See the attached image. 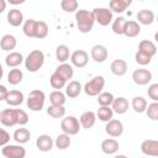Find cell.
Returning <instances> with one entry per match:
<instances>
[{
  "instance_id": "26",
  "label": "cell",
  "mask_w": 158,
  "mask_h": 158,
  "mask_svg": "<svg viewBox=\"0 0 158 158\" xmlns=\"http://www.w3.org/2000/svg\"><path fill=\"white\" fill-rule=\"evenodd\" d=\"M54 73L59 74L63 79H65V80L68 81L69 79L73 78V75H74V69H73V65H72V64H68V63H60V64L56 68Z\"/></svg>"
},
{
  "instance_id": "43",
  "label": "cell",
  "mask_w": 158,
  "mask_h": 158,
  "mask_svg": "<svg viewBox=\"0 0 158 158\" xmlns=\"http://www.w3.org/2000/svg\"><path fill=\"white\" fill-rule=\"evenodd\" d=\"M148 116V118L153 120V121H157L158 120V102L153 101L152 104L147 105V109L144 111Z\"/></svg>"
},
{
  "instance_id": "24",
  "label": "cell",
  "mask_w": 158,
  "mask_h": 158,
  "mask_svg": "<svg viewBox=\"0 0 158 158\" xmlns=\"http://www.w3.org/2000/svg\"><path fill=\"white\" fill-rule=\"evenodd\" d=\"M25 58L20 52H10L5 57V63L10 68H17L21 63H23Z\"/></svg>"
},
{
  "instance_id": "51",
  "label": "cell",
  "mask_w": 158,
  "mask_h": 158,
  "mask_svg": "<svg viewBox=\"0 0 158 158\" xmlns=\"http://www.w3.org/2000/svg\"><path fill=\"white\" fill-rule=\"evenodd\" d=\"M114 158H128V157H126L125 154H117V156H115Z\"/></svg>"
},
{
  "instance_id": "11",
  "label": "cell",
  "mask_w": 158,
  "mask_h": 158,
  "mask_svg": "<svg viewBox=\"0 0 158 158\" xmlns=\"http://www.w3.org/2000/svg\"><path fill=\"white\" fill-rule=\"evenodd\" d=\"M0 122L6 127H12L17 125L16 109H5L0 114Z\"/></svg>"
},
{
  "instance_id": "41",
  "label": "cell",
  "mask_w": 158,
  "mask_h": 158,
  "mask_svg": "<svg viewBox=\"0 0 158 158\" xmlns=\"http://www.w3.org/2000/svg\"><path fill=\"white\" fill-rule=\"evenodd\" d=\"M47 114L53 118H62L65 115V109H64V106H52V105H49L48 109H47Z\"/></svg>"
},
{
  "instance_id": "36",
  "label": "cell",
  "mask_w": 158,
  "mask_h": 158,
  "mask_svg": "<svg viewBox=\"0 0 158 158\" xmlns=\"http://www.w3.org/2000/svg\"><path fill=\"white\" fill-rule=\"evenodd\" d=\"M127 20L123 17V16H118L116 19L112 20V25H111V28L114 31V33L116 35H123V30H125V25H126Z\"/></svg>"
},
{
  "instance_id": "27",
  "label": "cell",
  "mask_w": 158,
  "mask_h": 158,
  "mask_svg": "<svg viewBox=\"0 0 158 158\" xmlns=\"http://www.w3.org/2000/svg\"><path fill=\"white\" fill-rule=\"evenodd\" d=\"M131 4H132L131 0H111V1L109 2V9H110L112 12L122 14Z\"/></svg>"
},
{
  "instance_id": "4",
  "label": "cell",
  "mask_w": 158,
  "mask_h": 158,
  "mask_svg": "<svg viewBox=\"0 0 158 158\" xmlns=\"http://www.w3.org/2000/svg\"><path fill=\"white\" fill-rule=\"evenodd\" d=\"M44 101H46L44 93L40 89H35V90L30 91V94H28L27 107L31 111H41L44 106Z\"/></svg>"
},
{
  "instance_id": "49",
  "label": "cell",
  "mask_w": 158,
  "mask_h": 158,
  "mask_svg": "<svg viewBox=\"0 0 158 158\" xmlns=\"http://www.w3.org/2000/svg\"><path fill=\"white\" fill-rule=\"evenodd\" d=\"M5 9H6V1L5 0H0V14L4 12Z\"/></svg>"
},
{
  "instance_id": "15",
  "label": "cell",
  "mask_w": 158,
  "mask_h": 158,
  "mask_svg": "<svg viewBox=\"0 0 158 158\" xmlns=\"http://www.w3.org/2000/svg\"><path fill=\"white\" fill-rule=\"evenodd\" d=\"M128 101L126 98L123 96H120V98H115L112 104H111V110L115 112V114H118V115H122L125 114L127 110H128Z\"/></svg>"
},
{
  "instance_id": "12",
  "label": "cell",
  "mask_w": 158,
  "mask_h": 158,
  "mask_svg": "<svg viewBox=\"0 0 158 158\" xmlns=\"http://www.w3.org/2000/svg\"><path fill=\"white\" fill-rule=\"evenodd\" d=\"M90 56L94 59V62L102 63V62H105L107 59L109 52H107V48L105 46H102V44H95V46H93V48L90 51Z\"/></svg>"
},
{
  "instance_id": "16",
  "label": "cell",
  "mask_w": 158,
  "mask_h": 158,
  "mask_svg": "<svg viewBox=\"0 0 158 158\" xmlns=\"http://www.w3.org/2000/svg\"><path fill=\"white\" fill-rule=\"evenodd\" d=\"M110 70L116 77H123L127 73V63L123 59H115L110 65Z\"/></svg>"
},
{
  "instance_id": "38",
  "label": "cell",
  "mask_w": 158,
  "mask_h": 158,
  "mask_svg": "<svg viewBox=\"0 0 158 158\" xmlns=\"http://www.w3.org/2000/svg\"><path fill=\"white\" fill-rule=\"evenodd\" d=\"M48 25L44 22V21H37V25H36V33H35V38H38V40H42V38H46L48 36Z\"/></svg>"
},
{
  "instance_id": "32",
  "label": "cell",
  "mask_w": 158,
  "mask_h": 158,
  "mask_svg": "<svg viewBox=\"0 0 158 158\" xmlns=\"http://www.w3.org/2000/svg\"><path fill=\"white\" fill-rule=\"evenodd\" d=\"M22 79H23V73H22L21 69H19V68L10 69V72L7 74V81H9V84L17 85V84H20L22 81Z\"/></svg>"
},
{
  "instance_id": "52",
  "label": "cell",
  "mask_w": 158,
  "mask_h": 158,
  "mask_svg": "<svg viewBox=\"0 0 158 158\" xmlns=\"http://www.w3.org/2000/svg\"><path fill=\"white\" fill-rule=\"evenodd\" d=\"M143 158H148V157H143Z\"/></svg>"
},
{
  "instance_id": "48",
  "label": "cell",
  "mask_w": 158,
  "mask_h": 158,
  "mask_svg": "<svg viewBox=\"0 0 158 158\" xmlns=\"http://www.w3.org/2000/svg\"><path fill=\"white\" fill-rule=\"evenodd\" d=\"M7 93H9V90L6 89V86L5 85H0V101H2V100L6 99Z\"/></svg>"
},
{
  "instance_id": "33",
  "label": "cell",
  "mask_w": 158,
  "mask_h": 158,
  "mask_svg": "<svg viewBox=\"0 0 158 158\" xmlns=\"http://www.w3.org/2000/svg\"><path fill=\"white\" fill-rule=\"evenodd\" d=\"M147 105H148L147 100L144 98H142V96H135L132 99V102H131V106H132L133 111L137 112V114L144 112L146 109H147Z\"/></svg>"
},
{
  "instance_id": "23",
  "label": "cell",
  "mask_w": 158,
  "mask_h": 158,
  "mask_svg": "<svg viewBox=\"0 0 158 158\" xmlns=\"http://www.w3.org/2000/svg\"><path fill=\"white\" fill-rule=\"evenodd\" d=\"M120 148V144L116 139L114 138H106L101 142V151L105 153V154H115Z\"/></svg>"
},
{
  "instance_id": "53",
  "label": "cell",
  "mask_w": 158,
  "mask_h": 158,
  "mask_svg": "<svg viewBox=\"0 0 158 158\" xmlns=\"http://www.w3.org/2000/svg\"><path fill=\"white\" fill-rule=\"evenodd\" d=\"M0 114H1V111H0Z\"/></svg>"
},
{
  "instance_id": "29",
  "label": "cell",
  "mask_w": 158,
  "mask_h": 158,
  "mask_svg": "<svg viewBox=\"0 0 158 158\" xmlns=\"http://www.w3.org/2000/svg\"><path fill=\"white\" fill-rule=\"evenodd\" d=\"M12 138H14L19 144H23V143H27V142L30 141L31 133H30V131H28L27 128L21 127V128L15 130V132H14V135H12Z\"/></svg>"
},
{
  "instance_id": "2",
  "label": "cell",
  "mask_w": 158,
  "mask_h": 158,
  "mask_svg": "<svg viewBox=\"0 0 158 158\" xmlns=\"http://www.w3.org/2000/svg\"><path fill=\"white\" fill-rule=\"evenodd\" d=\"M23 63H25V68L28 72L35 73V72L40 70L44 63V53L40 49H33L25 58Z\"/></svg>"
},
{
  "instance_id": "45",
  "label": "cell",
  "mask_w": 158,
  "mask_h": 158,
  "mask_svg": "<svg viewBox=\"0 0 158 158\" xmlns=\"http://www.w3.org/2000/svg\"><path fill=\"white\" fill-rule=\"evenodd\" d=\"M16 118H17V125L20 126H25L28 123V115L22 109H16Z\"/></svg>"
},
{
  "instance_id": "42",
  "label": "cell",
  "mask_w": 158,
  "mask_h": 158,
  "mask_svg": "<svg viewBox=\"0 0 158 158\" xmlns=\"http://www.w3.org/2000/svg\"><path fill=\"white\" fill-rule=\"evenodd\" d=\"M60 7L65 12H77L78 10V1L77 0H62Z\"/></svg>"
},
{
  "instance_id": "34",
  "label": "cell",
  "mask_w": 158,
  "mask_h": 158,
  "mask_svg": "<svg viewBox=\"0 0 158 158\" xmlns=\"http://www.w3.org/2000/svg\"><path fill=\"white\" fill-rule=\"evenodd\" d=\"M96 117L100 120V121H104V122H109L110 120H112V116H114V111L111 110L110 106H100L96 111Z\"/></svg>"
},
{
  "instance_id": "8",
  "label": "cell",
  "mask_w": 158,
  "mask_h": 158,
  "mask_svg": "<svg viewBox=\"0 0 158 158\" xmlns=\"http://www.w3.org/2000/svg\"><path fill=\"white\" fill-rule=\"evenodd\" d=\"M153 75L152 73L148 70V69H144V68H139V69H136L133 70L132 73V79L135 81V84L137 85H147L151 80H152Z\"/></svg>"
},
{
  "instance_id": "50",
  "label": "cell",
  "mask_w": 158,
  "mask_h": 158,
  "mask_svg": "<svg viewBox=\"0 0 158 158\" xmlns=\"http://www.w3.org/2000/svg\"><path fill=\"white\" fill-rule=\"evenodd\" d=\"M2 75H4V69H2V65L0 63V80L2 79Z\"/></svg>"
},
{
  "instance_id": "28",
  "label": "cell",
  "mask_w": 158,
  "mask_h": 158,
  "mask_svg": "<svg viewBox=\"0 0 158 158\" xmlns=\"http://www.w3.org/2000/svg\"><path fill=\"white\" fill-rule=\"evenodd\" d=\"M138 51H141V52H143V53H146L153 58L157 53V46L149 40H143L138 44Z\"/></svg>"
},
{
  "instance_id": "20",
  "label": "cell",
  "mask_w": 158,
  "mask_h": 158,
  "mask_svg": "<svg viewBox=\"0 0 158 158\" xmlns=\"http://www.w3.org/2000/svg\"><path fill=\"white\" fill-rule=\"evenodd\" d=\"M7 22L14 27H17V26L22 25L23 23V14H22V11L19 10V9H11L7 12Z\"/></svg>"
},
{
  "instance_id": "21",
  "label": "cell",
  "mask_w": 158,
  "mask_h": 158,
  "mask_svg": "<svg viewBox=\"0 0 158 158\" xmlns=\"http://www.w3.org/2000/svg\"><path fill=\"white\" fill-rule=\"evenodd\" d=\"M16 46H17V41H16V37L12 35H4L0 38V48L2 51L11 52L12 49L16 48Z\"/></svg>"
},
{
  "instance_id": "19",
  "label": "cell",
  "mask_w": 158,
  "mask_h": 158,
  "mask_svg": "<svg viewBox=\"0 0 158 158\" xmlns=\"http://www.w3.org/2000/svg\"><path fill=\"white\" fill-rule=\"evenodd\" d=\"M137 17V22L141 23V25H152L153 21H154V12L152 10H148V9H143V10H139L136 15Z\"/></svg>"
},
{
  "instance_id": "37",
  "label": "cell",
  "mask_w": 158,
  "mask_h": 158,
  "mask_svg": "<svg viewBox=\"0 0 158 158\" xmlns=\"http://www.w3.org/2000/svg\"><path fill=\"white\" fill-rule=\"evenodd\" d=\"M70 143H72L70 136H68V135H65V133L58 135L57 138H56V141H54V146H56L58 149H62V151L69 148Z\"/></svg>"
},
{
  "instance_id": "10",
  "label": "cell",
  "mask_w": 158,
  "mask_h": 158,
  "mask_svg": "<svg viewBox=\"0 0 158 158\" xmlns=\"http://www.w3.org/2000/svg\"><path fill=\"white\" fill-rule=\"evenodd\" d=\"M105 132L111 137H120L123 133V123L120 120L112 118L109 122H106Z\"/></svg>"
},
{
  "instance_id": "46",
  "label": "cell",
  "mask_w": 158,
  "mask_h": 158,
  "mask_svg": "<svg viewBox=\"0 0 158 158\" xmlns=\"http://www.w3.org/2000/svg\"><path fill=\"white\" fill-rule=\"evenodd\" d=\"M147 94H148V98L152 99L153 101H158V84L154 83V84H151L148 86V90H147Z\"/></svg>"
},
{
  "instance_id": "47",
  "label": "cell",
  "mask_w": 158,
  "mask_h": 158,
  "mask_svg": "<svg viewBox=\"0 0 158 158\" xmlns=\"http://www.w3.org/2000/svg\"><path fill=\"white\" fill-rule=\"evenodd\" d=\"M9 141H10V133L4 128H0V147L9 144Z\"/></svg>"
},
{
  "instance_id": "6",
  "label": "cell",
  "mask_w": 158,
  "mask_h": 158,
  "mask_svg": "<svg viewBox=\"0 0 158 158\" xmlns=\"http://www.w3.org/2000/svg\"><path fill=\"white\" fill-rule=\"evenodd\" d=\"M93 14L95 17V22H98L100 26H109L114 20L112 11L107 7H96L93 10Z\"/></svg>"
},
{
  "instance_id": "1",
  "label": "cell",
  "mask_w": 158,
  "mask_h": 158,
  "mask_svg": "<svg viewBox=\"0 0 158 158\" xmlns=\"http://www.w3.org/2000/svg\"><path fill=\"white\" fill-rule=\"evenodd\" d=\"M77 27L81 33H89L95 23V17L93 11L89 10H77L75 12Z\"/></svg>"
},
{
  "instance_id": "17",
  "label": "cell",
  "mask_w": 158,
  "mask_h": 158,
  "mask_svg": "<svg viewBox=\"0 0 158 158\" xmlns=\"http://www.w3.org/2000/svg\"><path fill=\"white\" fill-rule=\"evenodd\" d=\"M83 91V86L79 81L77 80H70L67 85H65V96L70 98V99H74V98H78L80 95V93Z\"/></svg>"
},
{
  "instance_id": "9",
  "label": "cell",
  "mask_w": 158,
  "mask_h": 158,
  "mask_svg": "<svg viewBox=\"0 0 158 158\" xmlns=\"http://www.w3.org/2000/svg\"><path fill=\"white\" fill-rule=\"evenodd\" d=\"M70 62L77 68H84L89 62V54L84 49H77L70 53Z\"/></svg>"
},
{
  "instance_id": "39",
  "label": "cell",
  "mask_w": 158,
  "mask_h": 158,
  "mask_svg": "<svg viewBox=\"0 0 158 158\" xmlns=\"http://www.w3.org/2000/svg\"><path fill=\"white\" fill-rule=\"evenodd\" d=\"M49 84H51V86H52L53 89L59 90V89H62V88H64V86L67 85V80L63 79L59 74L53 73V74L49 77Z\"/></svg>"
},
{
  "instance_id": "3",
  "label": "cell",
  "mask_w": 158,
  "mask_h": 158,
  "mask_svg": "<svg viewBox=\"0 0 158 158\" xmlns=\"http://www.w3.org/2000/svg\"><path fill=\"white\" fill-rule=\"evenodd\" d=\"M105 86V79L102 75H95L89 81L85 83L83 90L89 96H98Z\"/></svg>"
},
{
  "instance_id": "35",
  "label": "cell",
  "mask_w": 158,
  "mask_h": 158,
  "mask_svg": "<svg viewBox=\"0 0 158 158\" xmlns=\"http://www.w3.org/2000/svg\"><path fill=\"white\" fill-rule=\"evenodd\" d=\"M36 25H37V21L33 20V19H28L23 22V26H22V31L25 33L26 37H30V38H35V33H36Z\"/></svg>"
},
{
  "instance_id": "40",
  "label": "cell",
  "mask_w": 158,
  "mask_h": 158,
  "mask_svg": "<svg viewBox=\"0 0 158 158\" xmlns=\"http://www.w3.org/2000/svg\"><path fill=\"white\" fill-rule=\"evenodd\" d=\"M114 95L109 91H101L98 95V104L100 106H111L112 101H114Z\"/></svg>"
},
{
  "instance_id": "31",
  "label": "cell",
  "mask_w": 158,
  "mask_h": 158,
  "mask_svg": "<svg viewBox=\"0 0 158 158\" xmlns=\"http://www.w3.org/2000/svg\"><path fill=\"white\" fill-rule=\"evenodd\" d=\"M65 100V94L60 90H54L49 94V102L52 106H64Z\"/></svg>"
},
{
  "instance_id": "22",
  "label": "cell",
  "mask_w": 158,
  "mask_h": 158,
  "mask_svg": "<svg viewBox=\"0 0 158 158\" xmlns=\"http://www.w3.org/2000/svg\"><path fill=\"white\" fill-rule=\"evenodd\" d=\"M5 101L10 106H19L23 101V94L20 90H10L6 95Z\"/></svg>"
},
{
  "instance_id": "14",
  "label": "cell",
  "mask_w": 158,
  "mask_h": 158,
  "mask_svg": "<svg viewBox=\"0 0 158 158\" xmlns=\"http://www.w3.org/2000/svg\"><path fill=\"white\" fill-rule=\"evenodd\" d=\"M54 146V141L49 135H40L36 139V147L41 152H49Z\"/></svg>"
},
{
  "instance_id": "13",
  "label": "cell",
  "mask_w": 158,
  "mask_h": 158,
  "mask_svg": "<svg viewBox=\"0 0 158 158\" xmlns=\"http://www.w3.org/2000/svg\"><path fill=\"white\" fill-rule=\"evenodd\" d=\"M141 151L147 157H157L158 156V141L156 139H146L141 143Z\"/></svg>"
},
{
  "instance_id": "7",
  "label": "cell",
  "mask_w": 158,
  "mask_h": 158,
  "mask_svg": "<svg viewBox=\"0 0 158 158\" xmlns=\"http://www.w3.org/2000/svg\"><path fill=\"white\" fill-rule=\"evenodd\" d=\"M1 153L5 158H25L26 149L21 144H6L2 147Z\"/></svg>"
},
{
  "instance_id": "30",
  "label": "cell",
  "mask_w": 158,
  "mask_h": 158,
  "mask_svg": "<svg viewBox=\"0 0 158 158\" xmlns=\"http://www.w3.org/2000/svg\"><path fill=\"white\" fill-rule=\"evenodd\" d=\"M56 58L59 63H67V60L70 58L69 47L65 46V44H59L56 48Z\"/></svg>"
},
{
  "instance_id": "18",
  "label": "cell",
  "mask_w": 158,
  "mask_h": 158,
  "mask_svg": "<svg viewBox=\"0 0 158 158\" xmlns=\"http://www.w3.org/2000/svg\"><path fill=\"white\" fill-rule=\"evenodd\" d=\"M95 121H96V115H95V112H93V111H85V112H83V114L80 115V117H79V123H80V126H81L83 128H85V130L91 128V127L95 125Z\"/></svg>"
},
{
  "instance_id": "25",
  "label": "cell",
  "mask_w": 158,
  "mask_h": 158,
  "mask_svg": "<svg viewBox=\"0 0 158 158\" xmlns=\"http://www.w3.org/2000/svg\"><path fill=\"white\" fill-rule=\"evenodd\" d=\"M141 33V25L137 21L130 20L126 22L125 25V30H123V35L126 37H136Z\"/></svg>"
},
{
  "instance_id": "44",
  "label": "cell",
  "mask_w": 158,
  "mask_h": 158,
  "mask_svg": "<svg viewBox=\"0 0 158 158\" xmlns=\"http://www.w3.org/2000/svg\"><path fill=\"white\" fill-rule=\"evenodd\" d=\"M135 60L139 65H148L151 63V60H152V57H149L148 54H146V53H143L141 51H137L136 54H135Z\"/></svg>"
},
{
  "instance_id": "5",
  "label": "cell",
  "mask_w": 158,
  "mask_h": 158,
  "mask_svg": "<svg viewBox=\"0 0 158 158\" xmlns=\"http://www.w3.org/2000/svg\"><path fill=\"white\" fill-rule=\"evenodd\" d=\"M60 128H62L63 133H65L68 136H74L80 130L79 120L75 116H67L60 121Z\"/></svg>"
}]
</instances>
